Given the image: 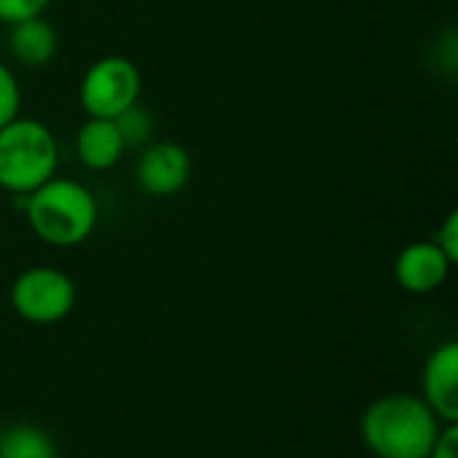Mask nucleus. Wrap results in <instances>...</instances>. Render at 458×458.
Returning <instances> with one entry per match:
<instances>
[{"label": "nucleus", "mask_w": 458, "mask_h": 458, "mask_svg": "<svg viewBox=\"0 0 458 458\" xmlns=\"http://www.w3.org/2000/svg\"><path fill=\"white\" fill-rule=\"evenodd\" d=\"M445 424L408 392L373 400L360 421V437L376 458H427Z\"/></svg>", "instance_id": "1"}, {"label": "nucleus", "mask_w": 458, "mask_h": 458, "mask_svg": "<svg viewBox=\"0 0 458 458\" xmlns=\"http://www.w3.org/2000/svg\"><path fill=\"white\" fill-rule=\"evenodd\" d=\"M191 174H193L191 153L180 142H172V140L145 145L134 166L137 188L153 199L177 196L188 185Z\"/></svg>", "instance_id": "6"}, {"label": "nucleus", "mask_w": 458, "mask_h": 458, "mask_svg": "<svg viewBox=\"0 0 458 458\" xmlns=\"http://www.w3.org/2000/svg\"><path fill=\"white\" fill-rule=\"evenodd\" d=\"M451 258L432 242H411L394 258V279L411 295H429L445 284L451 276Z\"/></svg>", "instance_id": "8"}, {"label": "nucleus", "mask_w": 458, "mask_h": 458, "mask_svg": "<svg viewBox=\"0 0 458 458\" xmlns=\"http://www.w3.org/2000/svg\"><path fill=\"white\" fill-rule=\"evenodd\" d=\"M30 231L51 247L70 250L83 244L99 220L94 193L72 177H51L21 201Z\"/></svg>", "instance_id": "2"}, {"label": "nucleus", "mask_w": 458, "mask_h": 458, "mask_svg": "<svg viewBox=\"0 0 458 458\" xmlns=\"http://www.w3.org/2000/svg\"><path fill=\"white\" fill-rule=\"evenodd\" d=\"M427 458H458V424H445Z\"/></svg>", "instance_id": "16"}, {"label": "nucleus", "mask_w": 458, "mask_h": 458, "mask_svg": "<svg viewBox=\"0 0 458 458\" xmlns=\"http://www.w3.org/2000/svg\"><path fill=\"white\" fill-rule=\"evenodd\" d=\"M448 258H451V263L456 266L458 260V212H451L445 220H443V225L437 228V233H435V239H432Z\"/></svg>", "instance_id": "15"}, {"label": "nucleus", "mask_w": 458, "mask_h": 458, "mask_svg": "<svg viewBox=\"0 0 458 458\" xmlns=\"http://www.w3.org/2000/svg\"><path fill=\"white\" fill-rule=\"evenodd\" d=\"M48 5L51 0H0V21L11 27L32 16H43Z\"/></svg>", "instance_id": "14"}, {"label": "nucleus", "mask_w": 458, "mask_h": 458, "mask_svg": "<svg viewBox=\"0 0 458 458\" xmlns=\"http://www.w3.org/2000/svg\"><path fill=\"white\" fill-rule=\"evenodd\" d=\"M142 94L140 67L121 54L91 62L78 86V102L86 118H115L126 107L137 105Z\"/></svg>", "instance_id": "4"}, {"label": "nucleus", "mask_w": 458, "mask_h": 458, "mask_svg": "<svg viewBox=\"0 0 458 458\" xmlns=\"http://www.w3.org/2000/svg\"><path fill=\"white\" fill-rule=\"evenodd\" d=\"M443 424H458V344L445 341L432 349L421 370V394Z\"/></svg>", "instance_id": "7"}, {"label": "nucleus", "mask_w": 458, "mask_h": 458, "mask_svg": "<svg viewBox=\"0 0 458 458\" xmlns=\"http://www.w3.org/2000/svg\"><path fill=\"white\" fill-rule=\"evenodd\" d=\"M113 123H115V129H118L126 150L129 148H140L142 150L145 145H150V137H153V115L140 102L131 105V107H126L121 115H115Z\"/></svg>", "instance_id": "12"}, {"label": "nucleus", "mask_w": 458, "mask_h": 458, "mask_svg": "<svg viewBox=\"0 0 458 458\" xmlns=\"http://www.w3.org/2000/svg\"><path fill=\"white\" fill-rule=\"evenodd\" d=\"M11 306L30 325H56L75 309L78 290L70 274L54 266H30L11 284Z\"/></svg>", "instance_id": "5"}, {"label": "nucleus", "mask_w": 458, "mask_h": 458, "mask_svg": "<svg viewBox=\"0 0 458 458\" xmlns=\"http://www.w3.org/2000/svg\"><path fill=\"white\" fill-rule=\"evenodd\" d=\"M8 51L24 67H46L59 51V35L46 16H32L11 24Z\"/></svg>", "instance_id": "10"}, {"label": "nucleus", "mask_w": 458, "mask_h": 458, "mask_svg": "<svg viewBox=\"0 0 458 458\" xmlns=\"http://www.w3.org/2000/svg\"><path fill=\"white\" fill-rule=\"evenodd\" d=\"M59 169V142L38 118H13L0 129V191L27 196Z\"/></svg>", "instance_id": "3"}, {"label": "nucleus", "mask_w": 458, "mask_h": 458, "mask_svg": "<svg viewBox=\"0 0 458 458\" xmlns=\"http://www.w3.org/2000/svg\"><path fill=\"white\" fill-rule=\"evenodd\" d=\"M126 153V145L110 118H86L75 134V156L91 172L113 169Z\"/></svg>", "instance_id": "9"}, {"label": "nucleus", "mask_w": 458, "mask_h": 458, "mask_svg": "<svg viewBox=\"0 0 458 458\" xmlns=\"http://www.w3.org/2000/svg\"><path fill=\"white\" fill-rule=\"evenodd\" d=\"M0 458H59L51 435L35 424H11L0 429Z\"/></svg>", "instance_id": "11"}, {"label": "nucleus", "mask_w": 458, "mask_h": 458, "mask_svg": "<svg viewBox=\"0 0 458 458\" xmlns=\"http://www.w3.org/2000/svg\"><path fill=\"white\" fill-rule=\"evenodd\" d=\"M21 110V86L8 64L0 62V129L19 118Z\"/></svg>", "instance_id": "13"}]
</instances>
